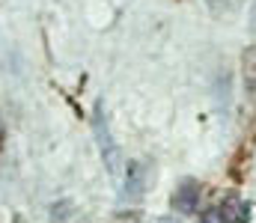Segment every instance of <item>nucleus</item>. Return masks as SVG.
I'll return each mask as SVG.
<instances>
[{"label":"nucleus","mask_w":256,"mask_h":223,"mask_svg":"<svg viewBox=\"0 0 256 223\" xmlns=\"http://www.w3.org/2000/svg\"><path fill=\"white\" fill-rule=\"evenodd\" d=\"M92 134H96V143H98V152H102V161H104L108 173L120 176V173H122V152H120L114 134H110V128H108V116H104L102 104H98L96 113H92Z\"/></svg>","instance_id":"obj_1"},{"label":"nucleus","mask_w":256,"mask_h":223,"mask_svg":"<svg viewBox=\"0 0 256 223\" xmlns=\"http://www.w3.org/2000/svg\"><path fill=\"white\" fill-rule=\"evenodd\" d=\"M173 209L182 212V215H194L200 209V182L196 179H185L173 191Z\"/></svg>","instance_id":"obj_2"},{"label":"nucleus","mask_w":256,"mask_h":223,"mask_svg":"<svg viewBox=\"0 0 256 223\" xmlns=\"http://www.w3.org/2000/svg\"><path fill=\"white\" fill-rule=\"evenodd\" d=\"M146 179H149V167L143 161H128L126 164V197L128 200H140L143 197Z\"/></svg>","instance_id":"obj_3"},{"label":"nucleus","mask_w":256,"mask_h":223,"mask_svg":"<svg viewBox=\"0 0 256 223\" xmlns=\"http://www.w3.org/2000/svg\"><path fill=\"white\" fill-rule=\"evenodd\" d=\"M242 80H244V89L256 95V42L242 51Z\"/></svg>","instance_id":"obj_4"},{"label":"nucleus","mask_w":256,"mask_h":223,"mask_svg":"<svg viewBox=\"0 0 256 223\" xmlns=\"http://www.w3.org/2000/svg\"><path fill=\"white\" fill-rule=\"evenodd\" d=\"M200 223H238V221L232 218V209L230 206H214V209L202 212Z\"/></svg>","instance_id":"obj_5"},{"label":"nucleus","mask_w":256,"mask_h":223,"mask_svg":"<svg viewBox=\"0 0 256 223\" xmlns=\"http://www.w3.org/2000/svg\"><path fill=\"white\" fill-rule=\"evenodd\" d=\"M250 33H256V0H254V6H250Z\"/></svg>","instance_id":"obj_6"}]
</instances>
